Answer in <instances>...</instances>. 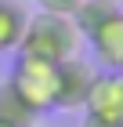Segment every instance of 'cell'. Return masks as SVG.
Instances as JSON below:
<instances>
[{
    "label": "cell",
    "mask_w": 123,
    "mask_h": 127,
    "mask_svg": "<svg viewBox=\"0 0 123 127\" xmlns=\"http://www.w3.org/2000/svg\"><path fill=\"white\" fill-rule=\"evenodd\" d=\"M80 33H76L73 18L65 15H29L25 22V33H22V44H18V55L25 58H40V62H51V65H62V62L76 58L80 55Z\"/></svg>",
    "instance_id": "cell-1"
},
{
    "label": "cell",
    "mask_w": 123,
    "mask_h": 127,
    "mask_svg": "<svg viewBox=\"0 0 123 127\" xmlns=\"http://www.w3.org/2000/svg\"><path fill=\"white\" fill-rule=\"evenodd\" d=\"M11 87L25 98L29 105L36 109L40 116L44 113H54V95H58V65L51 62H40V58H25L18 55L15 65H11Z\"/></svg>",
    "instance_id": "cell-2"
},
{
    "label": "cell",
    "mask_w": 123,
    "mask_h": 127,
    "mask_svg": "<svg viewBox=\"0 0 123 127\" xmlns=\"http://www.w3.org/2000/svg\"><path fill=\"white\" fill-rule=\"evenodd\" d=\"M83 127H123V73L98 69L83 102Z\"/></svg>",
    "instance_id": "cell-3"
},
{
    "label": "cell",
    "mask_w": 123,
    "mask_h": 127,
    "mask_svg": "<svg viewBox=\"0 0 123 127\" xmlns=\"http://www.w3.org/2000/svg\"><path fill=\"white\" fill-rule=\"evenodd\" d=\"M98 76V65L87 58H69L58 65V95H54V109L58 113H73V109H83L87 95H91V84Z\"/></svg>",
    "instance_id": "cell-4"
},
{
    "label": "cell",
    "mask_w": 123,
    "mask_h": 127,
    "mask_svg": "<svg viewBox=\"0 0 123 127\" xmlns=\"http://www.w3.org/2000/svg\"><path fill=\"white\" fill-rule=\"evenodd\" d=\"M87 47L101 73H123V7L87 36Z\"/></svg>",
    "instance_id": "cell-5"
},
{
    "label": "cell",
    "mask_w": 123,
    "mask_h": 127,
    "mask_svg": "<svg viewBox=\"0 0 123 127\" xmlns=\"http://www.w3.org/2000/svg\"><path fill=\"white\" fill-rule=\"evenodd\" d=\"M36 120H40V113L11 87V80H4L0 84V124L4 127H33Z\"/></svg>",
    "instance_id": "cell-6"
},
{
    "label": "cell",
    "mask_w": 123,
    "mask_h": 127,
    "mask_svg": "<svg viewBox=\"0 0 123 127\" xmlns=\"http://www.w3.org/2000/svg\"><path fill=\"white\" fill-rule=\"evenodd\" d=\"M25 7L15 4V0H0V55H11V51H18L22 44V33H25Z\"/></svg>",
    "instance_id": "cell-7"
},
{
    "label": "cell",
    "mask_w": 123,
    "mask_h": 127,
    "mask_svg": "<svg viewBox=\"0 0 123 127\" xmlns=\"http://www.w3.org/2000/svg\"><path fill=\"white\" fill-rule=\"evenodd\" d=\"M116 11H120V4H112V0H80V7L73 11V26H76V33L87 40L109 15H116Z\"/></svg>",
    "instance_id": "cell-8"
},
{
    "label": "cell",
    "mask_w": 123,
    "mask_h": 127,
    "mask_svg": "<svg viewBox=\"0 0 123 127\" xmlns=\"http://www.w3.org/2000/svg\"><path fill=\"white\" fill-rule=\"evenodd\" d=\"M36 7L44 15H65V18H73V11L80 7V0H36Z\"/></svg>",
    "instance_id": "cell-9"
},
{
    "label": "cell",
    "mask_w": 123,
    "mask_h": 127,
    "mask_svg": "<svg viewBox=\"0 0 123 127\" xmlns=\"http://www.w3.org/2000/svg\"><path fill=\"white\" fill-rule=\"evenodd\" d=\"M33 127H62V124H54V120H36Z\"/></svg>",
    "instance_id": "cell-10"
},
{
    "label": "cell",
    "mask_w": 123,
    "mask_h": 127,
    "mask_svg": "<svg viewBox=\"0 0 123 127\" xmlns=\"http://www.w3.org/2000/svg\"><path fill=\"white\" fill-rule=\"evenodd\" d=\"M112 4H120V7H123V0H112Z\"/></svg>",
    "instance_id": "cell-11"
},
{
    "label": "cell",
    "mask_w": 123,
    "mask_h": 127,
    "mask_svg": "<svg viewBox=\"0 0 123 127\" xmlns=\"http://www.w3.org/2000/svg\"><path fill=\"white\" fill-rule=\"evenodd\" d=\"M0 127H4V124H0Z\"/></svg>",
    "instance_id": "cell-12"
}]
</instances>
